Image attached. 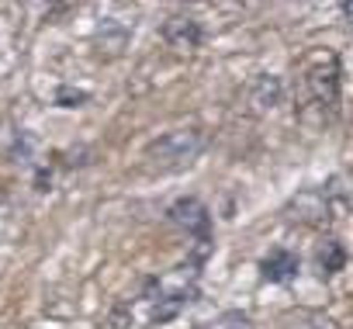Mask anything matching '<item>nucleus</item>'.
<instances>
[{"instance_id":"nucleus-1","label":"nucleus","mask_w":353,"mask_h":329,"mask_svg":"<svg viewBox=\"0 0 353 329\" xmlns=\"http://www.w3.org/2000/svg\"><path fill=\"white\" fill-rule=\"evenodd\" d=\"M339 101H343L339 56L322 52V56L308 59V66L301 70V80H298V94H294L298 118L308 121V125H329L339 114Z\"/></svg>"},{"instance_id":"nucleus-2","label":"nucleus","mask_w":353,"mask_h":329,"mask_svg":"<svg viewBox=\"0 0 353 329\" xmlns=\"http://www.w3.org/2000/svg\"><path fill=\"white\" fill-rule=\"evenodd\" d=\"M205 146H208V135L194 125L191 128H170L145 146V159H149L152 170L173 174V170L191 167V163L205 152Z\"/></svg>"},{"instance_id":"nucleus-3","label":"nucleus","mask_w":353,"mask_h":329,"mask_svg":"<svg viewBox=\"0 0 353 329\" xmlns=\"http://www.w3.org/2000/svg\"><path fill=\"white\" fill-rule=\"evenodd\" d=\"M166 219L194 239V250H191V257H188V270L198 274V267L208 260V253H212V246H215L208 205H205L201 198H194V195H184V198H176V201L166 208Z\"/></svg>"},{"instance_id":"nucleus-4","label":"nucleus","mask_w":353,"mask_h":329,"mask_svg":"<svg viewBox=\"0 0 353 329\" xmlns=\"http://www.w3.org/2000/svg\"><path fill=\"white\" fill-rule=\"evenodd\" d=\"M281 215H284V222H291V226H308V229H325V226H332V219H336L332 208H329V201H325V195H322V188H305V191L291 195V198L284 201Z\"/></svg>"},{"instance_id":"nucleus-5","label":"nucleus","mask_w":353,"mask_h":329,"mask_svg":"<svg viewBox=\"0 0 353 329\" xmlns=\"http://www.w3.org/2000/svg\"><path fill=\"white\" fill-rule=\"evenodd\" d=\"M159 35H163V42H166L170 49H176V52H191V49H198V46L205 42V28H201V21L191 18V14H173V18H166L163 28H159Z\"/></svg>"},{"instance_id":"nucleus-6","label":"nucleus","mask_w":353,"mask_h":329,"mask_svg":"<svg viewBox=\"0 0 353 329\" xmlns=\"http://www.w3.org/2000/svg\"><path fill=\"white\" fill-rule=\"evenodd\" d=\"M301 274V257L288 246H274L263 260H260V277L270 284H291Z\"/></svg>"},{"instance_id":"nucleus-7","label":"nucleus","mask_w":353,"mask_h":329,"mask_svg":"<svg viewBox=\"0 0 353 329\" xmlns=\"http://www.w3.org/2000/svg\"><path fill=\"white\" fill-rule=\"evenodd\" d=\"M346 260H350V253H346V246L336 236L319 239L315 250H312V267H315V277L319 281H332L339 270H346Z\"/></svg>"},{"instance_id":"nucleus-8","label":"nucleus","mask_w":353,"mask_h":329,"mask_svg":"<svg viewBox=\"0 0 353 329\" xmlns=\"http://www.w3.org/2000/svg\"><path fill=\"white\" fill-rule=\"evenodd\" d=\"M281 101H284V83H281V77L260 73V77L250 83V111H253V114H267V111H274Z\"/></svg>"},{"instance_id":"nucleus-9","label":"nucleus","mask_w":353,"mask_h":329,"mask_svg":"<svg viewBox=\"0 0 353 329\" xmlns=\"http://www.w3.org/2000/svg\"><path fill=\"white\" fill-rule=\"evenodd\" d=\"M319 188H322V195H325V201H329L336 219L339 215H353V170H339Z\"/></svg>"},{"instance_id":"nucleus-10","label":"nucleus","mask_w":353,"mask_h":329,"mask_svg":"<svg viewBox=\"0 0 353 329\" xmlns=\"http://www.w3.org/2000/svg\"><path fill=\"white\" fill-rule=\"evenodd\" d=\"M281 329H339L332 319H325L322 312H291V315H284V326Z\"/></svg>"},{"instance_id":"nucleus-11","label":"nucleus","mask_w":353,"mask_h":329,"mask_svg":"<svg viewBox=\"0 0 353 329\" xmlns=\"http://www.w3.org/2000/svg\"><path fill=\"white\" fill-rule=\"evenodd\" d=\"M87 101H90L87 90H77V87H66V83L56 90V104H59V108H80V104H87Z\"/></svg>"},{"instance_id":"nucleus-12","label":"nucleus","mask_w":353,"mask_h":329,"mask_svg":"<svg viewBox=\"0 0 353 329\" xmlns=\"http://www.w3.org/2000/svg\"><path fill=\"white\" fill-rule=\"evenodd\" d=\"M219 329H256V326H253V319L243 308H229V312H222Z\"/></svg>"},{"instance_id":"nucleus-13","label":"nucleus","mask_w":353,"mask_h":329,"mask_svg":"<svg viewBox=\"0 0 353 329\" xmlns=\"http://www.w3.org/2000/svg\"><path fill=\"white\" fill-rule=\"evenodd\" d=\"M339 14H343V18L353 25V4H339Z\"/></svg>"},{"instance_id":"nucleus-14","label":"nucleus","mask_w":353,"mask_h":329,"mask_svg":"<svg viewBox=\"0 0 353 329\" xmlns=\"http://www.w3.org/2000/svg\"><path fill=\"white\" fill-rule=\"evenodd\" d=\"M194 329H208V326H194Z\"/></svg>"}]
</instances>
